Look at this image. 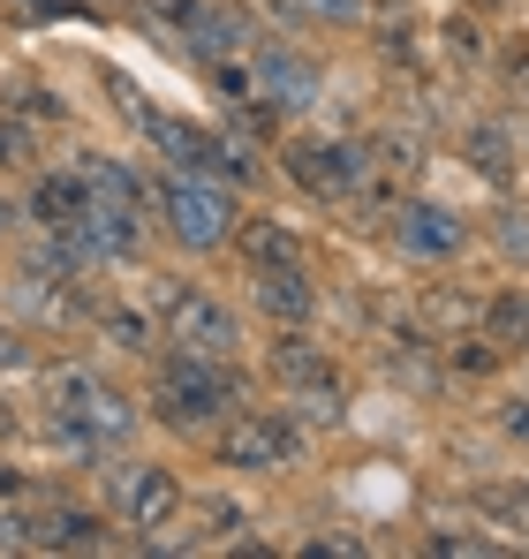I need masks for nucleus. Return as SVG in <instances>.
<instances>
[{"label":"nucleus","instance_id":"a211bd4d","mask_svg":"<svg viewBox=\"0 0 529 559\" xmlns=\"http://www.w3.org/2000/svg\"><path fill=\"white\" fill-rule=\"evenodd\" d=\"M477 325H484V333H492L499 348H529V295H522V287H507V295H492Z\"/></svg>","mask_w":529,"mask_h":559},{"label":"nucleus","instance_id":"4468645a","mask_svg":"<svg viewBox=\"0 0 529 559\" xmlns=\"http://www.w3.org/2000/svg\"><path fill=\"white\" fill-rule=\"evenodd\" d=\"M84 204H91V182L77 167H54V175L31 182V219L38 227H69V219H84Z\"/></svg>","mask_w":529,"mask_h":559},{"label":"nucleus","instance_id":"9d476101","mask_svg":"<svg viewBox=\"0 0 529 559\" xmlns=\"http://www.w3.org/2000/svg\"><path fill=\"white\" fill-rule=\"evenodd\" d=\"M31 552H114L106 537V514H84V507H38L31 514Z\"/></svg>","mask_w":529,"mask_h":559},{"label":"nucleus","instance_id":"0eeeda50","mask_svg":"<svg viewBox=\"0 0 529 559\" xmlns=\"http://www.w3.org/2000/svg\"><path fill=\"white\" fill-rule=\"evenodd\" d=\"M386 235H393V250H401V258L439 265V258H461L469 219H461V212H446V204H432V197H401V204L386 212Z\"/></svg>","mask_w":529,"mask_h":559},{"label":"nucleus","instance_id":"c85d7f7f","mask_svg":"<svg viewBox=\"0 0 529 559\" xmlns=\"http://www.w3.org/2000/svg\"><path fill=\"white\" fill-rule=\"evenodd\" d=\"M15 15H23V23H31V15L54 23V15H84V0H15Z\"/></svg>","mask_w":529,"mask_h":559},{"label":"nucleus","instance_id":"6ab92c4d","mask_svg":"<svg viewBox=\"0 0 529 559\" xmlns=\"http://www.w3.org/2000/svg\"><path fill=\"white\" fill-rule=\"evenodd\" d=\"M287 416H295V424H341V416H349V385H341V378H326V385H303Z\"/></svg>","mask_w":529,"mask_h":559},{"label":"nucleus","instance_id":"39448f33","mask_svg":"<svg viewBox=\"0 0 529 559\" xmlns=\"http://www.w3.org/2000/svg\"><path fill=\"white\" fill-rule=\"evenodd\" d=\"M280 167H287V182L303 189V197H318V204H341V197H355V189L371 182V152L341 144V136H287Z\"/></svg>","mask_w":529,"mask_h":559},{"label":"nucleus","instance_id":"b1692460","mask_svg":"<svg viewBox=\"0 0 529 559\" xmlns=\"http://www.w3.org/2000/svg\"><path fill=\"white\" fill-rule=\"evenodd\" d=\"M424 318H439V325H454V333H461V325H477V318H484V302H461V295L432 287V295H424Z\"/></svg>","mask_w":529,"mask_h":559},{"label":"nucleus","instance_id":"bb28decb","mask_svg":"<svg viewBox=\"0 0 529 559\" xmlns=\"http://www.w3.org/2000/svg\"><path fill=\"white\" fill-rule=\"evenodd\" d=\"M499 250L529 265V212H499Z\"/></svg>","mask_w":529,"mask_h":559},{"label":"nucleus","instance_id":"7c9ffc66","mask_svg":"<svg viewBox=\"0 0 529 559\" xmlns=\"http://www.w3.org/2000/svg\"><path fill=\"white\" fill-rule=\"evenodd\" d=\"M499 424H507V439H522V447H529V401H507Z\"/></svg>","mask_w":529,"mask_h":559},{"label":"nucleus","instance_id":"7ed1b4c3","mask_svg":"<svg viewBox=\"0 0 529 559\" xmlns=\"http://www.w3.org/2000/svg\"><path fill=\"white\" fill-rule=\"evenodd\" d=\"M160 219H167V235H175L189 258H212V250H227L235 242V197L227 182H212V175H167L160 182Z\"/></svg>","mask_w":529,"mask_h":559},{"label":"nucleus","instance_id":"aec40b11","mask_svg":"<svg viewBox=\"0 0 529 559\" xmlns=\"http://www.w3.org/2000/svg\"><path fill=\"white\" fill-rule=\"evenodd\" d=\"M424 348H432V341H393V348H386V371L409 378L416 393H439V364H432Z\"/></svg>","mask_w":529,"mask_h":559},{"label":"nucleus","instance_id":"a878e982","mask_svg":"<svg viewBox=\"0 0 529 559\" xmlns=\"http://www.w3.org/2000/svg\"><path fill=\"white\" fill-rule=\"evenodd\" d=\"M31 152H38L31 129H23L15 114H0V167H31Z\"/></svg>","mask_w":529,"mask_h":559},{"label":"nucleus","instance_id":"20e7f679","mask_svg":"<svg viewBox=\"0 0 529 559\" xmlns=\"http://www.w3.org/2000/svg\"><path fill=\"white\" fill-rule=\"evenodd\" d=\"M303 462V424L287 408H235L220 424V468H250V476H280Z\"/></svg>","mask_w":529,"mask_h":559},{"label":"nucleus","instance_id":"412c9836","mask_svg":"<svg viewBox=\"0 0 529 559\" xmlns=\"http://www.w3.org/2000/svg\"><path fill=\"white\" fill-rule=\"evenodd\" d=\"M272 8L295 23H355L363 15V0H272Z\"/></svg>","mask_w":529,"mask_h":559},{"label":"nucleus","instance_id":"f8f14e48","mask_svg":"<svg viewBox=\"0 0 529 559\" xmlns=\"http://www.w3.org/2000/svg\"><path fill=\"white\" fill-rule=\"evenodd\" d=\"M258 92L280 106V114H310L318 106V69L287 46H258Z\"/></svg>","mask_w":529,"mask_h":559},{"label":"nucleus","instance_id":"cd10ccee","mask_svg":"<svg viewBox=\"0 0 529 559\" xmlns=\"http://www.w3.org/2000/svg\"><path fill=\"white\" fill-rule=\"evenodd\" d=\"M0 371L15 378V371H31V341L15 333V325H0Z\"/></svg>","mask_w":529,"mask_h":559},{"label":"nucleus","instance_id":"ddd939ff","mask_svg":"<svg viewBox=\"0 0 529 559\" xmlns=\"http://www.w3.org/2000/svg\"><path fill=\"white\" fill-rule=\"evenodd\" d=\"M264 371L280 378V393H303V385H326V378H341V364L310 341V333H272V348H264Z\"/></svg>","mask_w":529,"mask_h":559},{"label":"nucleus","instance_id":"dca6fc26","mask_svg":"<svg viewBox=\"0 0 529 559\" xmlns=\"http://www.w3.org/2000/svg\"><path fill=\"white\" fill-rule=\"evenodd\" d=\"M461 152H469V167H477V175H484L492 189L515 182V136H507L499 121H477V129L461 136Z\"/></svg>","mask_w":529,"mask_h":559},{"label":"nucleus","instance_id":"9b49d317","mask_svg":"<svg viewBox=\"0 0 529 559\" xmlns=\"http://www.w3.org/2000/svg\"><path fill=\"white\" fill-rule=\"evenodd\" d=\"M258 273V310L272 318V325H310L318 318V287H310V273H303V258L295 265H250Z\"/></svg>","mask_w":529,"mask_h":559},{"label":"nucleus","instance_id":"f704fd0d","mask_svg":"<svg viewBox=\"0 0 529 559\" xmlns=\"http://www.w3.org/2000/svg\"><path fill=\"white\" fill-rule=\"evenodd\" d=\"M0 424H8V416H0Z\"/></svg>","mask_w":529,"mask_h":559},{"label":"nucleus","instance_id":"423d86ee","mask_svg":"<svg viewBox=\"0 0 529 559\" xmlns=\"http://www.w3.org/2000/svg\"><path fill=\"white\" fill-rule=\"evenodd\" d=\"M106 84H114V98L129 106V121L144 129V144H152L175 175H212V182H220V136H212V129L175 121V114H152V106L137 98V84H129V76H106Z\"/></svg>","mask_w":529,"mask_h":559},{"label":"nucleus","instance_id":"f257e3e1","mask_svg":"<svg viewBox=\"0 0 529 559\" xmlns=\"http://www.w3.org/2000/svg\"><path fill=\"white\" fill-rule=\"evenodd\" d=\"M152 408H160V424H175V431H220V424L243 408V378L227 371L220 356L167 348V356H160V378H152Z\"/></svg>","mask_w":529,"mask_h":559},{"label":"nucleus","instance_id":"6e6552de","mask_svg":"<svg viewBox=\"0 0 529 559\" xmlns=\"http://www.w3.org/2000/svg\"><path fill=\"white\" fill-rule=\"evenodd\" d=\"M106 499H114V514L137 522V530H167L181 514L175 468H152V462H114L106 468Z\"/></svg>","mask_w":529,"mask_h":559},{"label":"nucleus","instance_id":"f03ea898","mask_svg":"<svg viewBox=\"0 0 529 559\" xmlns=\"http://www.w3.org/2000/svg\"><path fill=\"white\" fill-rule=\"evenodd\" d=\"M152 318L167 325V348H189V356H220V364H235V348H243V325H235V310L220 302V295H204V287H189V280H152Z\"/></svg>","mask_w":529,"mask_h":559},{"label":"nucleus","instance_id":"5701e85b","mask_svg":"<svg viewBox=\"0 0 529 559\" xmlns=\"http://www.w3.org/2000/svg\"><path fill=\"white\" fill-rule=\"evenodd\" d=\"M371 152V167H386V175H416V136H378V144H363Z\"/></svg>","mask_w":529,"mask_h":559},{"label":"nucleus","instance_id":"2f4dec72","mask_svg":"<svg viewBox=\"0 0 529 559\" xmlns=\"http://www.w3.org/2000/svg\"><path fill=\"white\" fill-rule=\"evenodd\" d=\"M432 552H446V559L469 552V559H477V552H492V545H484V537H432Z\"/></svg>","mask_w":529,"mask_h":559},{"label":"nucleus","instance_id":"1a4fd4ad","mask_svg":"<svg viewBox=\"0 0 529 559\" xmlns=\"http://www.w3.org/2000/svg\"><path fill=\"white\" fill-rule=\"evenodd\" d=\"M137 424H144V416H137V401H129V393H114V385L98 378V385H91V401L77 408V416H61L54 431H61L77 454H106V447H129V439H137Z\"/></svg>","mask_w":529,"mask_h":559},{"label":"nucleus","instance_id":"2eb2a0df","mask_svg":"<svg viewBox=\"0 0 529 559\" xmlns=\"http://www.w3.org/2000/svg\"><path fill=\"white\" fill-rule=\"evenodd\" d=\"M91 385H98V364H54V371H38V408H46V424L77 416L91 401Z\"/></svg>","mask_w":529,"mask_h":559},{"label":"nucleus","instance_id":"4be33fe9","mask_svg":"<svg viewBox=\"0 0 529 559\" xmlns=\"http://www.w3.org/2000/svg\"><path fill=\"white\" fill-rule=\"evenodd\" d=\"M477 507H484L492 522H515V530H529V491H507V484H484V491H477Z\"/></svg>","mask_w":529,"mask_h":559},{"label":"nucleus","instance_id":"72a5a7b5","mask_svg":"<svg viewBox=\"0 0 529 559\" xmlns=\"http://www.w3.org/2000/svg\"><path fill=\"white\" fill-rule=\"evenodd\" d=\"M0 235H8V204H0Z\"/></svg>","mask_w":529,"mask_h":559},{"label":"nucleus","instance_id":"473e14b6","mask_svg":"<svg viewBox=\"0 0 529 559\" xmlns=\"http://www.w3.org/2000/svg\"><path fill=\"white\" fill-rule=\"evenodd\" d=\"M23 491H31V476H23V468H8V462H0V499H23Z\"/></svg>","mask_w":529,"mask_h":559},{"label":"nucleus","instance_id":"393cba45","mask_svg":"<svg viewBox=\"0 0 529 559\" xmlns=\"http://www.w3.org/2000/svg\"><path fill=\"white\" fill-rule=\"evenodd\" d=\"M446 53H454L461 69H477V61H484V31H477L469 15H454V23H446Z\"/></svg>","mask_w":529,"mask_h":559},{"label":"nucleus","instance_id":"f3484780","mask_svg":"<svg viewBox=\"0 0 529 559\" xmlns=\"http://www.w3.org/2000/svg\"><path fill=\"white\" fill-rule=\"evenodd\" d=\"M235 242H243L250 265H295V258H303V242H295L280 219H235Z\"/></svg>","mask_w":529,"mask_h":559},{"label":"nucleus","instance_id":"c756f323","mask_svg":"<svg viewBox=\"0 0 529 559\" xmlns=\"http://www.w3.org/2000/svg\"><path fill=\"white\" fill-rule=\"evenodd\" d=\"M507 84L529 92V38H507Z\"/></svg>","mask_w":529,"mask_h":559}]
</instances>
